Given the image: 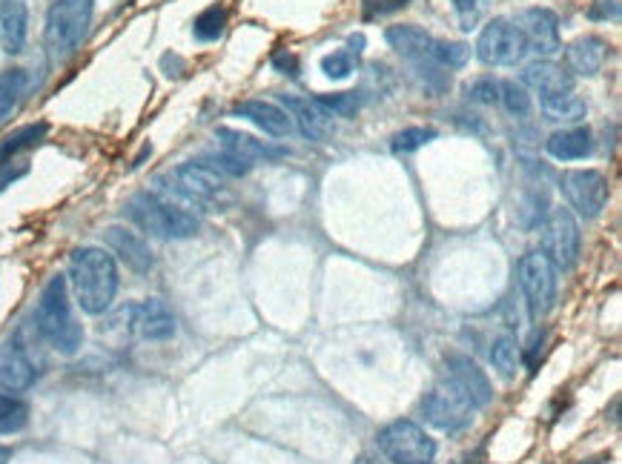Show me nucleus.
Masks as SVG:
<instances>
[{"mask_svg":"<svg viewBox=\"0 0 622 464\" xmlns=\"http://www.w3.org/2000/svg\"><path fill=\"white\" fill-rule=\"evenodd\" d=\"M499 101L505 104L511 115H528L531 112V98H528L525 86L514 84V81L499 84Z\"/></svg>","mask_w":622,"mask_h":464,"instance_id":"obj_34","label":"nucleus"},{"mask_svg":"<svg viewBox=\"0 0 622 464\" xmlns=\"http://www.w3.org/2000/svg\"><path fill=\"white\" fill-rule=\"evenodd\" d=\"M129 221L138 230L150 232L155 238H190L198 232V218L193 212L181 210L170 201H161L152 192H138L127 204Z\"/></svg>","mask_w":622,"mask_h":464,"instance_id":"obj_3","label":"nucleus"},{"mask_svg":"<svg viewBox=\"0 0 622 464\" xmlns=\"http://www.w3.org/2000/svg\"><path fill=\"white\" fill-rule=\"evenodd\" d=\"M316 104L322 106L327 115H339V118H350L359 112L362 98L356 92H336V95H319Z\"/></svg>","mask_w":622,"mask_h":464,"instance_id":"obj_33","label":"nucleus"},{"mask_svg":"<svg viewBox=\"0 0 622 464\" xmlns=\"http://www.w3.org/2000/svg\"><path fill=\"white\" fill-rule=\"evenodd\" d=\"M545 149H548V155L557 158V161H582V158L591 155L594 144H591V132H588V129L574 127L554 132V135L545 141Z\"/></svg>","mask_w":622,"mask_h":464,"instance_id":"obj_24","label":"nucleus"},{"mask_svg":"<svg viewBox=\"0 0 622 464\" xmlns=\"http://www.w3.org/2000/svg\"><path fill=\"white\" fill-rule=\"evenodd\" d=\"M178 190L187 198H210L218 195L224 187V175L210 164V161H187L175 169Z\"/></svg>","mask_w":622,"mask_h":464,"instance_id":"obj_18","label":"nucleus"},{"mask_svg":"<svg viewBox=\"0 0 622 464\" xmlns=\"http://www.w3.org/2000/svg\"><path fill=\"white\" fill-rule=\"evenodd\" d=\"M49 127L38 121V124H26V127H18L15 132H9L3 141H0V167H9L15 155H21L23 149H32L41 144L46 138Z\"/></svg>","mask_w":622,"mask_h":464,"instance_id":"obj_25","label":"nucleus"},{"mask_svg":"<svg viewBox=\"0 0 622 464\" xmlns=\"http://www.w3.org/2000/svg\"><path fill=\"white\" fill-rule=\"evenodd\" d=\"M445 373H448V384H451L462 399L471 404L473 410L491 404V399H494L491 381L479 370L476 361H471L468 356H459V353H451L445 359Z\"/></svg>","mask_w":622,"mask_h":464,"instance_id":"obj_12","label":"nucleus"},{"mask_svg":"<svg viewBox=\"0 0 622 464\" xmlns=\"http://www.w3.org/2000/svg\"><path fill=\"white\" fill-rule=\"evenodd\" d=\"M468 98L476 101V104H496L499 101V84H496L494 78H476L468 86Z\"/></svg>","mask_w":622,"mask_h":464,"instance_id":"obj_36","label":"nucleus"},{"mask_svg":"<svg viewBox=\"0 0 622 464\" xmlns=\"http://www.w3.org/2000/svg\"><path fill=\"white\" fill-rule=\"evenodd\" d=\"M519 284L528 298L531 316L542 318L545 313H551V307L557 301V270L539 250L519 258Z\"/></svg>","mask_w":622,"mask_h":464,"instance_id":"obj_7","label":"nucleus"},{"mask_svg":"<svg viewBox=\"0 0 622 464\" xmlns=\"http://www.w3.org/2000/svg\"><path fill=\"white\" fill-rule=\"evenodd\" d=\"M26 422H29V407H26V401L0 393V436L21 433L23 427H26Z\"/></svg>","mask_w":622,"mask_h":464,"instance_id":"obj_28","label":"nucleus"},{"mask_svg":"<svg viewBox=\"0 0 622 464\" xmlns=\"http://www.w3.org/2000/svg\"><path fill=\"white\" fill-rule=\"evenodd\" d=\"M281 109L290 115V121H296V127L304 138L310 141H327L333 135V121L316 101L296 98V95H279Z\"/></svg>","mask_w":622,"mask_h":464,"instance_id":"obj_14","label":"nucleus"},{"mask_svg":"<svg viewBox=\"0 0 622 464\" xmlns=\"http://www.w3.org/2000/svg\"><path fill=\"white\" fill-rule=\"evenodd\" d=\"M322 72L327 75V78H333V81H344V78H350V72H353V55H350L347 49H339V52L324 55Z\"/></svg>","mask_w":622,"mask_h":464,"instance_id":"obj_35","label":"nucleus"},{"mask_svg":"<svg viewBox=\"0 0 622 464\" xmlns=\"http://www.w3.org/2000/svg\"><path fill=\"white\" fill-rule=\"evenodd\" d=\"M562 195L571 210H577L582 218H597L608 204V181L600 169H568L559 178Z\"/></svg>","mask_w":622,"mask_h":464,"instance_id":"obj_8","label":"nucleus"},{"mask_svg":"<svg viewBox=\"0 0 622 464\" xmlns=\"http://www.w3.org/2000/svg\"><path fill=\"white\" fill-rule=\"evenodd\" d=\"M410 0H365V18L367 21H376V18H385L393 12H402Z\"/></svg>","mask_w":622,"mask_h":464,"instance_id":"obj_37","label":"nucleus"},{"mask_svg":"<svg viewBox=\"0 0 622 464\" xmlns=\"http://www.w3.org/2000/svg\"><path fill=\"white\" fill-rule=\"evenodd\" d=\"M605 41L597 38V35H582L577 41H571L565 46V58H568V66L577 72V75H585V78H594L600 75L602 64H605Z\"/></svg>","mask_w":622,"mask_h":464,"instance_id":"obj_23","label":"nucleus"},{"mask_svg":"<svg viewBox=\"0 0 622 464\" xmlns=\"http://www.w3.org/2000/svg\"><path fill=\"white\" fill-rule=\"evenodd\" d=\"M471 58V46L459 41H436L433 43V55L430 61L439 66H448V69H462Z\"/></svg>","mask_w":622,"mask_h":464,"instance_id":"obj_31","label":"nucleus"},{"mask_svg":"<svg viewBox=\"0 0 622 464\" xmlns=\"http://www.w3.org/2000/svg\"><path fill=\"white\" fill-rule=\"evenodd\" d=\"M35 324L41 330V336L64 356H72L81 350L84 344V330L72 316V301H69V284L64 275L49 278V284L43 287L38 310H35Z\"/></svg>","mask_w":622,"mask_h":464,"instance_id":"obj_2","label":"nucleus"},{"mask_svg":"<svg viewBox=\"0 0 622 464\" xmlns=\"http://www.w3.org/2000/svg\"><path fill=\"white\" fill-rule=\"evenodd\" d=\"M422 413H425L428 424H433L442 433H456V430L468 427L473 419V407L453 390L448 381L439 384V387H433L428 396H425Z\"/></svg>","mask_w":622,"mask_h":464,"instance_id":"obj_10","label":"nucleus"},{"mask_svg":"<svg viewBox=\"0 0 622 464\" xmlns=\"http://www.w3.org/2000/svg\"><path fill=\"white\" fill-rule=\"evenodd\" d=\"M104 235H107V244L112 247V253L118 255L129 270H135V273H150L152 253L150 247H147V241H144L138 232L127 230V227H109Z\"/></svg>","mask_w":622,"mask_h":464,"instance_id":"obj_20","label":"nucleus"},{"mask_svg":"<svg viewBox=\"0 0 622 464\" xmlns=\"http://www.w3.org/2000/svg\"><path fill=\"white\" fill-rule=\"evenodd\" d=\"M453 6H456L459 18L465 21V29H471V23L479 15V0H453Z\"/></svg>","mask_w":622,"mask_h":464,"instance_id":"obj_40","label":"nucleus"},{"mask_svg":"<svg viewBox=\"0 0 622 464\" xmlns=\"http://www.w3.org/2000/svg\"><path fill=\"white\" fill-rule=\"evenodd\" d=\"M26 86H29V78H26L23 69H9V72L0 75V124H3L6 115L18 106V101L23 98V92H26Z\"/></svg>","mask_w":622,"mask_h":464,"instance_id":"obj_27","label":"nucleus"},{"mask_svg":"<svg viewBox=\"0 0 622 464\" xmlns=\"http://www.w3.org/2000/svg\"><path fill=\"white\" fill-rule=\"evenodd\" d=\"M129 316H132V330L147 341H167L175 336V318L161 298H147L129 307Z\"/></svg>","mask_w":622,"mask_h":464,"instance_id":"obj_16","label":"nucleus"},{"mask_svg":"<svg viewBox=\"0 0 622 464\" xmlns=\"http://www.w3.org/2000/svg\"><path fill=\"white\" fill-rule=\"evenodd\" d=\"M522 86L539 92L542 98H554V95H565V92H574L577 78L562 69L554 61H537V64H528L522 69Z\"/></svg>","mask_w":622,"mask_h":464,"instance_id":"obj_17","label":"nucleus"},{"mask_svg":"<svg viewBox=\"0 0 622 464\" xmlns=\"http://www.w3.org/2000/svg\"><path fill=\"white\" fill-rule=\"evenodd\" d=\"M385 41L390 43V49L402 58H408L413 64H433L430 55H433V43L436 38L428 35L425 29L413 26V23H402V26H390L385 32Z\"/></svg>","mask_w":622,"mask_h":464,"instance_id":"obj_19","label":"nucleus"},{"mask_svg":"<svg viewBox=\"0 0 622 464\" xmlns=\"http://www.w3.org/2000/svg\"><path fill=\"white\" fill-rule=\"evenodd\" d=\"M35 379H38V370L21 344L15 338L0 341V387L12 393H23L35 384Z\"/></svg>","mask_w":622,"mask_h":464,"instance_id":"obj_15","label":"nucleus"},{"mask_svg":"<svg viewBox=\"0 0 622 464\" xmlns=\"http://www.w3.org/2000/svg\"><path fill=\"white\" fill-rule=\"evenodd\" d=\"M620 18V0H591L588 21H617Z\"/></svg>","mask_w":622,"mask_h":464,"instance_id":"obj_38","label":"nucleus"},{"mask_svg":"<svg viewBox=\"0 0 622 464\" xmlns=\"http://www.w3.org/2000/svg\"><path fill=\"white\" fill-rule=\"evenodd\" d=\"M270 64L279 69L281 75H290V78H299L301 72V64L299 58L290 52V49H279V52H273V61Z\"/></svg>","mask_w":622,"mask_h":464,"instance_id":"obj_39","label":"nucleus"},{"mask_svg":"<svg viewBox=\"0 0 622 464\" xmlns=\"http://www.w3.org/2000/svg\"><path fill=\"white\" fill-rule=\"evenodd\" d=\"M476 55H479L482 64L488 66L519 64L522 55H525V41H522L516 23L505 21V18H496V21L488 23V26L479 32Z\"/></svg>","mask_w":622,"mask_h":464,"instance_id":"obj_9","label":"nucleus"},{"mask_svg":"<svg viewBox=\"0 0 622 464\" xmlns=\"http://www.w3.org/2000/svg\"><path fill=\"white\" fill-rule=\"evenodd\" d=\"M215 138L221 144V155L233 158V161H241V164H256V161H273V158H281L287 155V149L270 147L264 141H256L253 135L247 132H238V129H215Z\"/></svg>","mask_w":622,"mask_h":464,"instance_id":"obj_13","label":"nucleus"},{"mask_svg":"<svg viewBox=\"0 0 622 464\" xmlns=\"http://www.w3.org/2000/svg\"><path fill=\"white\" fill-rule=\"evenodd\" d=\"M95 0H55L46 12V49L55 58H66L84 41L89 21H92Z\"/></svg>","mask_w":622,"mask_h":464,"instance_id":"obj_4","label":"nucleus"},{"mask_svg":"<svg viewBox=\"0 0 622 464\" xmlns=\"http://www.w3.org/2000/svg\"><path fill=\"white\" fill-rule=\"evenodd\" d=\"M542 115L545 121H554V124H580L588 112V106L582 98H577L574 92H565V95H554V98H542Z\"/></svg>","mask_w":622,"mask_h":464,"instance_id":"obj_26","label":"nucleus"},{"mask_svg":"<svg viewBox=\"0 0 622 464\" xmlns=\"http://www.w3.org/2000/svg\"><path fill=\"white\" fill-rule=\"evenodd\" d=\"M233 112L241 115V118H247L250 124H256L261 132H267L273 138H287L293 132L290 115L281 106L270 104V101H256V98L253 101H241V104H236Z\"/></svg>","mask_w":622,"mask_h":464,"instance_id":"obj_21","label":"nucleus"},{"mask_svg":"<svg viewBox=\"0 0 622 464\" xmlns=\"http://www.w3.org/2000/svg\"><path fill=\"white\" fill-rule=\"evenodd\" d=\"M29 12L23 0H0V46L9 55H18L26 46Z\"/></svg>","mask_w":622,"mask_h":464,"instance_id":"obj_22","label":"nucleus"},{"mask_svg":"<svg viewBox=\"0 0 622 464\" xmlns=\"http://www.w3.org/2000/svg\"><path fill=\"white\" fill-rule=\"evenodd\" d=\"M224 26H227V12H224V6H210V9H204L193 23V35L195 41L201 43H213L218 41L221 35H224Z\"/></svg>","mask_w":622,"mask_h":464,"instance_id":"obj_29","label":"nucleus"},{"mask_svg":"<svg viewBox=\"0 0 622 464\" xmlns=\"http://www.w3.org/2000/svg\"><path fill=\"white\" fill-rule=\"evenodd\" d=\"M347 46H350V49H347L350 55H353V52L359 55V52L365 49V35H350V41H347Z\"/></svg>","mask_w":622,"mask_h":464,"instance_id":"obj_41","label":"nucleus"},{"mask_svg":"<svg viewBox=\"0 0 622 464\" xmlns=\"http://www.w3.org/2000/svg\"><path fill=\"white\" fill-rule=\"evenodd\" d=\"M516 29L525 41V52H534L542 61L554 58L559 49H562V38H559V21L551 9H525L519 18H516Z\"/></svg>","mask_w":622,"mask_h":464,"instance_id":"obj_11","label":"nucleus"},{"mask_svg":"<svg viewBox=\"0 0 622 464\" xmlns=\"http://www.w3.org/2000/svg\"><path fill=\"white\" fill-rule=\"evenodd\" d=\"M69 281L78 307L89 316L107 313L118 293V267L107 250L81 247L69 258Z\"/></svg>","mask_w":622,"mask_h":464,"instance_id":"obj_1","label":"nucleus"},{"mask_svg":"<svg viewBox=\"0 0 622 464\" xmlns=\"http://www.w3.org/2000/svg\"><path fill=\"white\" fill-rule=\"evenodd\" d=\"M433 138H436V129L408 127V129H402V132H396V135H393V141H390V149H393L396 155H408V152H416V149H422L425 144H430Z\"/></svg>","mask_w":622,"mask_h":464,"instance_id":"obj_32","label":"nucleus"},{"mask_svg":"<svg viewBox=\"0 0 622 464\" xmlns=\"http://www.w3.org/2000/svg\"><path fill=\"white\" fill-rule=\"evenodd\" d=\"M539 253L551 261L557 273H571L580 258V227L574 221L571 210L548 212L542 230H539Z\"/></svg>","mask_w":622,"mask_h":464,"instance_id":"obj_5","label":"nucleus"},{"mask_svg":"<svg viewBox=\"0 0 622 464\" xmlns=\"http://www.w3.org/2000/svg\"><path fill=\"white\" fill-rule=\"evenodd\" d=\"M379 450L390 464H433L436 442L416 422H393L379 433Z\"/></svg>","mask_w":622,"mask_h":464,"instance_id":"obj_6","label":"nucleus"},{"mask_svg":"<svg viewBox=\"0 0 622 464\" xmlns=\"http://www.w3.org/2000/svg\"><path fill=\"white\" fill-rule=\"evenodd\" d=\"M491 361L499 370V376L505 379H514L516 370H519V344L514 336H499L494 341V350H491Z\"/></svg>","mask_w":622,"mask_h":464,"instance_id":"obj_30","label":"nucleus"}]
</instances>
